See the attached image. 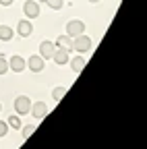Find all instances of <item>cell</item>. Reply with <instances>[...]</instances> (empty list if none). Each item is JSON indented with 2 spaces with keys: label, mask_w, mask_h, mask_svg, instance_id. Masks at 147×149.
Masks as SVG:
<instances>
[{
  "label": "cell",
  "mask_w": 147,
  "mask_h": 149,
  "mask_svg": "<svg viewBox=\"0 0 147 149\" xmlns=\"http://www.w3.org/2000/svg\"><path fill=\"white\" fill-rule=\"evenodd\" d=\"M72 50H75L77 54L89 52V50H91V40H89L85 33H81V35H77V37H72Z\"/></svg>",
  "instance_id": "obj_1"
},
{
  "label": "cell",
  "mask_w": 147,
  "mask_h": 149,
  "mask_svg": "<svg viewBox=\"0 0 147 149\" xmlns=\"http://www.w3.org/2000/svg\"><path fill=\"white\" fill-rule=\"evenodd\" d=\"M29 110H31V100L27 97V95H19L15 100V112L19 116H23V114H29Z\"/></svg>",
  "instance_id": "obj_2"
},
{
  "label": "cell",
  "mask_w": 147,
  "mask_h": 149,
  "mask_svg": "<svg viewBox=\"0 0 147 149\" xmlns=\"http://www.w3.org/2000/svg\"><path fill=\"white\" fill-rule=\"evenodd\" d=\"M83 31H85V23H83V21H79V19H75V21H68V25H66V35L77 37V35H81Z\"/></svg>",
  "instance_id": "obj_3"
},
{
  "label": "cell",
  "mask_w": 147,
  "mask_h": 149,
  "mask_svg": "<svg viewBox=\"0 0 147 149\" xmlns=\"http://www.w3.org/2000/svg\"><path fill=\"white\" fill-rule=\"evenodd\" d=\"M8 68L13 72H23L27 68V60L23 58V56H13V58L8 60Z\"/></svg>",
  "instance_id": "obj_4"
},
{
  "label": "cell",
  "mask_w": 147,
  "mask_h": 149,
  "mask_svg": "<svg viewBox=\"0 0 147 149\" xmlns=\"http://www.w3.org/2000/svg\"><path fill=\"white\" fill-rule=\"evenodd\" d=\"M23 13H25L27 19L40 17V4H38V2H33V0H27V2L23 4Z\"/></svg>",
  "instance_id": "obj_5"
},
{
  "label": "cell",
  "mask_w": 147,
  "mask_h": 149,
  "mask_svg": "<svg viewBox=\"0 0 147 149\" xmlns=\"http://www.w3.org/2000/svg\"><path fill=\"white\" fill-rule=\"evenodd\" d=\"M31 114H33V118H38V120H42V118H46V114H48V106L44 104V102H35V104H31Z\"/></svg>",
  "instance_id": "obj_6"
},
{
  "label": "cell",
  "mask_w": 147,
  "mask_h": 149,
  "mask_svg": "<svg viewBox=\"0 0 147 149\" xmlns=\"http://www.w3.org/2000/svg\"><path fill=\"white\" fill-rule=\"evenodd\" d=\"M52 60L56 62V64H66V62L70 60V52H68V50H64V48H56V50H54Z\"/></svg>",
  "instance_id": "obj_7"
},
{
  "label": "cell",
  "mask_w": 147,
  "mask_h": 149,
  "mask_svg": "<svg viewBox=\"0 0 147 149\" xmlns=\"http://www.w3.org/2000/svg\"><path fill=\"white\" fill-rule=\"evenodd\" d=\"M17 33H19L21 37H29L33 33V25H31L29 19H23V21L17 23Z\"/></svg>",
  "instance_id": "obj_8"
},
{
  "label": "cell",
  "mask_w": 147,
  "mask_h": 149,
  "mask_svg": "<svg viewBox=\"0 0 147 149\" xmlns=\"http://www.w3.org/2000/svg\"><path fill=\"white\" fill-rule=\"evenodd\" d=\"M27 66H29V70H33V72H42V70H44V58H42L40 54L29 56V62H27Z\"/></svg>",
  "instance_id": "obj_9"
},
{
  "label": "cell",
  "mask_w": 147,
  "mask_h": 149,
  "mask_svg": "<svg viewBox=\"0 0 147 149\" xmlns=\"http://www.w3.org/2000/svg\"><path fill=\"white\" fill-rule=\"evenodd\" d=\"M54 50H56V44H52V42H42L40 44V56L42 58H52L54 56Z\"/></svg>",
  "instance_id": "obj_10"
},
{
  "label": "cell",
  "mask_w": 147,
  "mask_h": 149,
  "mask_svg": "<svg viewBox=\"0 0 147 149\" xmlns=\"http://www.w3.org/2000/svg\"><path fill=\"white\" fill-rule=\"evenodd\" d=\"M56 48H64L68 52H72V37L70 35H58V40H56Z\"/></svg>",
  "instance_id": "obj_11"
},
{
  "label": "cell",
  "mask_w": 147,
  "mask_h": 149,
  "mask_svg": "<svg viewBox=\"0 0 147 149\" xmlns=\"http://www.w3.org/2000/svg\"><path fill=\"white\" fill-rule=\"evenodd\" d=\"M70 68L75 72H81L85 68V58H81V54L77 56V58H70Z\"/></svg>",
  "instance_id": "obj_12"
},
{
  "label": "cell",
  "mask_w": 147,
  "mask_h": 149,
  "mask_svg": "<svg viewBox=\"0 0 147 149\" xmlns=\"http://www.w3.org/2000/svg\"><path fill=\"white\" fill-rule=\"evenodd\" d=\"M13 29L8 25H0V42H10L13 40Z\"/></svg>",
  "instance_id": "obj_13"
},
{
  "label": "cell",
  "mask_w": 147,
  "mask_h": 149,
  "mask_svg": "<svg viewBox=\"0 0 147 149\" xmlns=\"http://www.w3.org/2000/svg\"><path fill=\"white\" fill-rule=\"evenodd\" d=\"M6 124H8V128H21V126H23V124H21L19 114H10V116H8V120H6Z\"/></svg>",
  "instance_id": "obj_14"
},
{
  "label": "cell",
  "mask_w": 147,
  "mask_h": 149,
  "mask_svg": "<svg viewBox=\"0 0 147 149\" xmlns=\"http://www.w3.org/2000/svg\"><path fill=\"white\" fill-rule=\"evenodd\" d=\"M44 4H48L50 8H54V10H60L62 6H64V0H42Z\"/></svg>",
  "instance_id": "obj_15"
},
{
  "label": "cell",
  "mask_w": 147,
  "mask_h": 149,
  "mask_svg": "<svg viewBox=\"0 0 147 149\" xmlns=\"http://www.w3.org/2000/svg\"><path fill=\"white\" fill-rule=\"evenodd\" d=\"M64 93H66V87H56L52 91V97H54V102H60L62 97H64Z\"/></svg>",
  "instance_id": "obj_16"
},
{
  "label": "cell",
  "mask_w": 147,
  "mask_h": 149,
  "mask_svg": "<svg viewBox=\"0 0 147 149\" xmlns=\"http://www.w3.org/2000/svg\"><path fill=\"white\" fill-rule=\"evenodd\" d=\"M33 130H35V126H33V124L23 126V128H21V135H23V139H29V137L33 135Z\"/></svg>",
  "instance_id": "obj_17"
},
{
  "label": "cell",
  "mask_w": 147,
  "mask_h": 149,
  "mask_svg": "<svg viewBox=\"0 0 147 149\" xmlns=\"http://www.w3.org/2000/svg\"><path fill=\"white\" fill-rule=\"evenodd\" d=\"M6 70H8V60L4 58L2 54H0V74H4Z\"/></svg>",
  "instance_id": "obj_18"
},
{
  "label": "cell",
  "mask_w": 147,
  "mask_h": 149,
  "mask_svg": "<svg viewBox=\"0 0 147 149\" xmlns=\"http://www.w3.org/2000/svg\"><path fill=\"white\" fill-rule=\"evenodd\" d=\"M6 133H8V124L4 120H0V137H6Z\"/></svg>",
  "instance_id": "obj_19"
},
{
  "label": "cell",
  "mask_w": 147,
  "mask_h": 149,
  "mask_svg": "<svg viewBox=\"0 0 147 149\" xmlns=\"http://www.w3.org/2000/svg\"><path fill=\"white\" fill-rule=\"evenodd\" d=\"M15 2V0H0V4H2V6H10Z\"/></svg>",
  "instance_id": "obj_20"
},
{
  "label": "cell",
  "mask_w": 147,
  "mask_h": 149,
  "mask_svg": "<svg viewBox=\"0 0 147 149\" xmlns=\"http://www.w3.org/2000/svg\"><path fill=\"white\" fill-rule=\"evenodd\" d=\"M89 2H91V4H95V2H100V0H89Z\"/></svg>",
  "instance_id": "obj_21"
},
{
  "label": "cell",
  "mask_w": 147,
  "mask_h": 149,
  "mask_svg": "<svg viewBox=\"0 0 147 149\" xmlns=\"http://www.w3.org/2000/svg\"><path fill=\"white\" fill-rule=\"evenodd\" d=\"M0 110H2V104H0Z\"/></svg>",
  "instance_id": "obj_22"
}]
</instances>
